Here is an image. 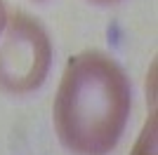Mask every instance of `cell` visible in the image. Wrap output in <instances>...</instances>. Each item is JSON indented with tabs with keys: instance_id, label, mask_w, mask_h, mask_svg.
I'll return each mask as SVG.
<instances>
[{
	"instance_id": "obj_5",
	"label": "cell",
	"mask_w": 158,
	"mask_h": 155,
	"mask_svg": "<svg viewBox=\"0 0 158 155\" xmlns=\"http://www.w3.org/2000/svg\"><path fill=\"white\" fill-rule=\"evenodd\" d=\"M92 2H99V5H111V2H118V0H92Z\"/></svg>"
},
{
	"instance_id": "obj_4",
	"label": "cell",
	"mask_w": 158,
	"mask_h": 155,
	"mask_svg": "<svg viewBox=\"0 0 158 155\" xmlns=\"http://www.w3.org/2000/svg\"><path fill=\"white\" fill-rule=\"evenodd\" d=\"M5 19H7V7H5V0H0V31L5 26Z\"/></svg>"
},
{
	"instance_id": "obj_3",
	"label": "cell",
	"mask_w": 158,
	"mask_h": 155,
	"mask_svg": "<svg viewBox=\"0 0 158 155\" xmlns=\"http://www.w3.org/2000/svg\"><path fill=\"white\" fill-rule=\"evenodd\" d=\"M156 139H158L156 136V113H149L130 155H156Z\"/></svg>"
},
{
	"instance_id": "obj_1",
	"label": "cell",
	"mask_w": 158,
	"mask_h": 155,
	"mask_svg": "<svg viewBox=\"0 0 158 155\" xmlns=\"http://www.w3.org/2000/svg\"><path fill=\"white\" fill-rule=\"evenodd\" d=\"M132 106L125 71L109 54L85 50L69 59L52 103L54 132L73 155H106Z\"/></svg>"
},
{
	"instance_id": "obj_2",
	"label": "cell",
	"mask_w": 158,
	"mask_h": 155,
	"mask_svg": "<svg viewBox=\"0 0 158 155\" xmlns=\"http://www.w3.org/2000/svg\"><path fill=\"white\" fill-rule=\"evenodd\" d=\"M52 64V42L47 31L31 14L7 12L0 31V89L28 94L45 82Z\"/></svg>"
}]
</instances>
